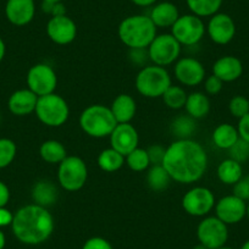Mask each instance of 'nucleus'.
I'll return each mask as SVG.
<instances>
[{
  "mask_svg": "<svg viewBox=\"0 0 249 249\" xmlns=\"http://www.w3.org/2000/svg\"><path fill=\"white\" fill-rule=\"evenodd\" d=\"M171 177L162 165H153L147 174V183L155 192H161L169 187Z\"/></svg>",
  "mask_w": 249,
  "mask_h": 249,
  "instance_id": "nucleus-29",
  "label": "nucleus"
},
{
  "mask_svg": "<svg viewBox=\"0 0 249 249\" xmlns=\"http://www.w3.org/2000/svg\"><path fill=\"white\" fill-rule=\"evenodd\" d=\"M197 237L199 243L210 249H217L226 244L229 239V229L219 217H205L198 225Z\"/></svg>",
  "mask_w": 249,
  "mask_h": 249,
  "instance_id": "nucleus-10",
  "label": "nucleus"
},
{
  "mask_svg": "<svg viewBox=\"0 0 249 249\" xmlns=\"http://www.w3.org/2000/svg\"><path fill=\"white\" fill-rule=\"evenodd\" d=\"M205 31H207V27L202 18L193 14H188V15L179 16L177 18V21L171 27V35L181 45L191 47L202 40Z\"/></svg>",
  "mask_w": 249,
  "mask_h": 249,
  "instance_id": "nucleus-8",
  "label": "nucleus"
},
{
  "mask_svg": "<svg viewBox=\"0 0 249 249\" xmlns=\"http://www.w3.org/2000/svg\"><path fill=\"white\" fill-rule=\"evenodd\" d=\"M38 97L27 88L18 89L10 95L8 102L9 110L16 116H26L35 112Z\"/></svg>",
  "mask_w": 249,
  "mask_h": 249,
  "instance_id": "nucleus-20",
  "label": "nucleus"
},
{
  "mask_svg": "<svg viewBox=\"0 0 249 249\" xmlns=\"http://www.w3.org/2000/svg\"><path fill=\"white\" fill-rule=\"evenodd\" d=\"M18 148L14 141L9 138H0V169H5L14 161Z\"/></svg>",
  "mask_w": 249,
  "mask_h": 249,
  "instance_id": "nucleus-34",
  "label": "nucleus"
},
{
  "mask_svg": "<svg viewBox=\"0 0 249 249\" xmlns=\"http://www.w3.org/2000/svg\"><path fill=\"white\" fill-rule=\"evenodd\" d=\"M54 217L49 210L38 204H28L14 214V234L21 243L37 246L44 243L54 231Z\"/></svg>",
  "mask_w": 249,
  "mask_h": 249,
  "instance_id": "nucleus-2",
  "label": "nucleus"
},
{
  "mask_svg": "<svg viewBox=\"0 0 249 249\" xmlns=\"http://www.w3.org/2000/svg\"><path fill=\"white\" fill-rule=\"evenodd\" d=\"M5 52H6L5 43H4V40L0 38V62L3 61L4 56H5Z\"/></svg>",
  "mask_w": 249,
  "mask_h": 249,
  "instance_id": "nucleus-46",
  "label": "nucleus"
},
{
  "mask_svg": "<svg viewBox=\"0 0 249 249\" xmlns=\"http://www.w3.org/2000/svg\"><path fill=\"white\" fill-rule=\"evenodd\" d=\"M222 87H224V82L220 80L219 77H216L215 75L209 76L208 78H205L204 81V88L205 92L210 95H216L219 94L222 90Z\"/></svg>",
  "mask_w": 249,
  "mask_h": 249,
  "instance_id": "nucleus-38",
  "label": "nucleus"
},
{
  "mask_svg": "<svg viewBox=\"0 0 249 249\" xmlns=\"http://www.w3.org/2000/svg\"><path fill=\"white\" fill-rule=\"evenodd\" d=\"M149 18L157 27L166 28L174 26L177 18H179V13L175 4L170 1H162L154 5V8L150 11Z\"/></svg>",
  "mask_w": 249,
  "mask_h": 249,
  "instance_id": "nucleus-22",
  "label": "nucleus"
},
{
  "mask_svg": "<svg viewBox=\"0 0 249 249\" xmlns=\"http://www.w3.org/2000/svg\"><path fill=\"white\" fill-rule=\"evenodd\" d=\"M188 9L198 18H212L219 13L222 0H186Z\"/></svg>",
  "mask_w": 249,
  "mask_h": 249,
  "instance_id": "nucleus-28",
  "label": "nucleus"
},
{
  "mask_svg": "<svg viewBox=\"0 0 249 249\" xmlns=\"http://www.w3.org/2000/svg\"><path fill=\"white\" fill-rule=\"evenodd\" d=\"M184 109H186L187 115H190L195 120L203 119L210 111V100L204 93L193 92L190 95H187Z\"/></svg>",
  "mask_w": 249,
  "mask_h": 249,
  "instance_id": "nucleus-24",
  "label": "nucleus"
},
{
  "mask_svg": "<svg viewBox=\"0 0 249 249\" xmlns=\"http://www.w3.org/2000/svg\"><path fill=\"white\" fill-rule=\"evenodd\" d=\"M38 120L49 127H60L70 116V107L61 95L52 94L38 97L35 110Z\"/></svg>",
  "mask_w": 249,
  "mask_h": 249,
  "instance_id": "nucleus-6",
  "label": "nucleus"
},
{
  "mask_svg": "<svg viewBox=\"0 0 249 249\" xmlns=\"http://www.w3.org/2000/svg\"><path fill=\"white\" fill-rule=\"evenodd\" d=\"M238 140V131L230 124H219L213 132V142L220 149L229 150Z\"/></svg>",
  "mask_w": 249,
  "mask_h": 249,
  "instance_id": "nucleus-25",
  "label": "nucleus"
},
{
  "mask_svg": "<svg viewBox=\"0 0 249 249\" xmlns=\"http://www.w3.org/2000/svg\"><path fill=\"white\" fill-rule=\"evenodd\" d=\"M182 207L192 216H205L215 207V197L207 187H195L182 198Z\"/></svg>",
  "mask_w": 249,
  "mask_h": 249,
  "instance_id": "nucleus-12",
  "label": "nucleus"
},
{
  "mask_svg": "<svg viewBox=\"0 0 249 249\" xmlns=\"http://www.w3.org/2000/svg\"><path fill=\"white\" fill-rule=\"evenodd\" d=\"M14 214L9 209H6L5 207L0 208V229L1 227L11 226L13 224Z\"/></svg>",
  "mask_w": 249,
  "mask_h": 249,
  "instance_id": "nucleus-43",
  "label": "nucleus"
},
{
  "mask_svg": "<svg viewBox=\"0 0 249 249\" xmlns=\"http://www.w3.org/2000/svg\"><path fill=\"white\" fill-rule=\"evenodd\" d=\"M119 38L130 49H148L157 37V26L149 16L133 15L121 21Z\"/></svg>",
  "mask_w": 249,
  "mask_h": 249,
  "instance_id": "nucleus-3",
  "label": "nucleus"
},
{
  "mask_svg": "<svg viewBox=\"0 0 249 249\" xmlns=\"http://www.w3.org/2000/svg\"><path fill=\"white\" fill-rule=\"evenodd\" d=\"M175 76L181 85L196 87L205 80V69L195 57H182L175 65Z\"/></svg>",
  "mask_w": 249,
  "mask_h": 249,
  "instance_id": "nucleus-14",
  "label": "nucleus"
},
{
  "mask_svg": "<svg viewBox=\"0 0 249 249\" xmlns=\"http://www.w3.org/2000/svg\"><path fill=\"white\" fill-rule=\"evenodd\" d=\"M28 89L32 90L37 97H43L54 93L57 86L56 72L47 64H36L27 73Z\"/></svg>",
  "mask_w": 249,
  "mask_h": 249,
  "instance_id": "nucleus-11",
  "label": "nucleus"
},
{
  "mask_svg": "<svg viewBox=\"0 0 249 249\" xmlns=\"http://www.w3.org/2000/svg\"><path fill=\"white\" fill-rule=\"evenodd\" d=\"M192 249H210V248H208V247H207V246H204V244L199 243V244H197V246L193 247Z\"/></svg>",
  "mask_w": 249,
  "mask_h": 249,
  "instance_id": "nucleus-48",
  "label": "nucleus"
},
{
  "mask_svg": "<svg viewBox=\"0 0 249 249\" xmlns=\"http://www.w3.org/2000/svg\"><path fill=\"white\" fill-rule=\"evenodd\" d=\"M43 10L45 13L52 14V16H59V15H65V10L61 3L56 4H49V3H43Z\"/></svg>",
  "mask_w": 249,
  "mask_h": 249,
  "instance_id": "nucleus-42",
  "label": "nucleus"
},
{
  "mask_svg": "<svg viewBox=\"0 0 249 249\" xmlns=\"http://www.w3.org/2000/svg\"><path fill=\"white\" fill-rule=\"evenodd\" d=\"M214 208L216 217L226 225L238 224L244 219L247 213L246 202L234 195L221 198L219 202L215 203Z\"/></svg>",
  "mask_w": 249,
  "mask_h": 249,
  "instance_id": "nucleus-17",
  "label": "nucleus"
},
{
  "mask_svg": "<svg viewBox=\"0 0 249 249\" xmlns=\"http://www.w3.org/2000/svg\"><path fill=\"white\" fill-rule=\"evenodd\" d=\"M230 158L238 162L246 161L249 158V143L239 138L229 149Z\"/></svg>",
  "mask_w": 249,
  "mask_h": 249,
  "instance_id": "nucleus-36",
  "label": "nucleus"
},
{
  "mask_svg": "<svg viewBox=\"0 0 249 249\" xmlns=\"http://www.w3.org/2000/svg\"><path fill=\"white\" fill-rule=\"evenodd\" d=\"M133 4L138 6H150L157 1V0H131Z\"/></svg>",
  "mask_w": 249,
  "mask_h": 249,
  "instance_id": "nucleus-45",
  "label": "nucleus"
},
{
  "mask_svg": "<svg viewBox=\"0 0 249 249\" xmlns=\"http://www.w3.org/2000/svg\"><path fill=\"white\" fill-rule=\"evenodd\" d=\"M62 0H43V3H49V4H56L61 3Z\"/></svg>",
  "mask_w": 249,
  "mask_h": 249,
  "instance_id": "nucleus-49",
  "label": "nucleus"
},
{
  "mask_svg": "<svg viewBox=\"0 0 249 249\" xmlns=\"http://www.w3.org/2000/svg\"><path fill=\"white\" fill-rule=\"evenodd\" d=\"M5 243H6L5 234H4V232L0 230V249H4V247H5Z\"/></svg>",
  "mask_w": 249,
  "mask_h": 249,
  "instance_id": "nucleus-47",
  "label": "nucleus"
},
{
  "mask_svg": "<svg viewBox=\"0 0 249 249\" xmlns=\"http://www.w3.org/2000/svg\"><path fill=\"white\" fill-rule=\"evenodd\" d=\"M110 137V144L112 149L119 152L124 157L130 154L132 150L138 148L140 136L135 126L128 124H117L116 127L111 132Z\"/></svg>",
  "mask_w": 249,
  "mask_h": 249,
  "instance_id": "nucleus-16",
  "label": "nucleus"
},
{
  "mask_svg": "<svg viewBox=\"0 0 249 249\" xmlns=\"http://www.w3.org/2000/svg\"><path fill=\"white\" fill-rule=\"evenodd\" d=\"M246 215L249 217V202H248V205H247V213H246Z\"/></svg>",
  "mask_w": 249,
  "mask_h": 249,
  "instance_id": "nucleus-52",
  "label": "nucleus"
},
{
  "mask_svg": "<svg viewBox=\"0 0 249 249\" xmlns=\"http://www.w3.org/2000/svg\"><path fill=\"white\" fill-rule=\"evenodd\" d=\"M39 154L48 164H60L68 157V152L64 144L55 140L45 141L44 143H42L39 148Z\"/></svg>",
  "mask_w": 249,
  "mask_h": 249,
  "instance_id": "nucleus-27",
  "label": "nucleus"
},
{
  "mask_svg": "<svg viewBox=\"0 0 249 249\" xmlns=\"http://www.w3.org/2000/svg\"><path fill=\"white\" fill-rule=\"evenodd\" d=\"M9 200H10V190L3 181H0V208L6 207Z\"/></svg>",
  "mask_w": 249,
  "mask_h": 249,
  "instance_id": "nucleus-44",
  "label": "nucleus"
},
{
  "mask_svg": "<svg viewBox=\"0 0 249 249\" xmlns=\"http://www.w3.org/2000/svg\"><path fill=\"white\" fill-rule=\"evenodd\" d=\"M217 249H233V248H231V247L224 246V247H220V248H217Z\"/></svg>",
  "mask_w": 249,
  "mask_h": 249,
  "instance_id": "nucleus-51",
  "label": "nucleus"
},
{
  "mask_svg": "<svg viewBox=\"0 0 249 249\" xmlns=\"http://www.w3.org/2000/svg\"><path fill=\"white\" fill-rule=\"evenodd\" d=\"M207 32L210 39L220 45L229 44L236 35V25L233 18L224 13H217L212 16L207 26Z\"/></svg>",
  "mask_w": 249,
  "mask_h": 249,
  "instance_id": "nucleus-15",
  "label": "nucleus"
},
{
  "mask_svg": "<svg viewBox=\"0 0 249 249\" xmlns=\"http://www.w3.org/2000/svg\"><path fill=\"white\" fill-rule=\"evenodd\" d=\"M47 35L56 44H70L77 36V26L72 18L66 16V14L52 16L47 23Z\"/></svg>",
  "mask_w": 249,
  "mask_h": 249,
  "instance_id": "nucleus-13",
  "label": "nucleus"
},
{
  "mask_svg": "<svg viewBox=\"0 0 249 249\" xmlns=\"http://www.w3.org/2000/svg\"><path fill=\"white\" fill-rule=\"evenodd\" d=\"M241 249H249V239L243 243V246L241 247Z\"/></svg>",
  "mask_w": 249,
  "mask_h": 249,
  "instance_id": "nucleus-50",
  "label": "nucleus"
},
{
  "mask_svg": "<svg viewBox=\"0 0 249 249\" xmlns=\"http://www.w3.org/2000/svg\"><path fill=\"white\" fill-rule=\"evenodd\" d=\"M196 121L190 115H182L176 117L171 124V132L178 140H187L195 133Z\"/></svg>",
  "mask_w": 249,
  "mask_h": 249,
  "instance_id": "nucleus-31",
  "label": "nucleus"
},
{
  "mask_svg": "<svg viewBox=\"0 0 249 249\" xmlns=\"http://www.w3.org/2000/svg\"><path fill=\"white\" fill-rule=\"evenodd\" d=\"M162 166L171 179L178 183H193L204 176L208 155L202 144L195 140H177L165 149Z\"/></svg>",
  "mask_w": 249,
  "mask_h": 249,
  "instance_id": "nucleus-1",
  "label": "nucleus"
},
{
  "mask_svg": "<svg viewBox=\"0 0 249 249\" xmlns=\"http://www.w3.org/2000/svg\"><path fill=\"white\" fill-rule=\"evenodd\" d=\"M136 89L145 98H160L171 86V77L164 68L145 66L136 77Z\"/></svg>",
  "mask_w": 249,
  "mask_h": 249,
  "instance_id": "nucleus-5",
  "label": "nucleus"
},
{
  "mask_svg": "<svg viewBox=\"0 0 249 249\" xmlns=\"http://www.w3.org/2000/svg\"><path fill=\"white\" fill-rule=\"evenodd\" d=\"M181 54V44L172 35H160L154 38L148 47V56L150 61L158 66L171 65Z\"/></svg>",
  "mask_w": 249,
  "mask_h": 249,
  "instance_id": "nucleus-9",
  "label": "nucleus"
},
{
  "mask_svg": "<svg viewBox=\"0 0 249 249\" xmlns=\"http://www.w3.org/2000/svg\"><path fill=\"white\" fill-rule=\"evenodd\" d=\"M80 126L89 137L104 138L111 135L117 126V121L110 107L102 104H93L82 111Z\"/></svg>",
  "mask_w": 249,
  "mask_h": 249,
  "instance_id": "nucleus-4",
  "label": "nucleus"
},
{
  "mask_svg": "<svg viewBox=\"0 0 249 249\" xmlns=\"http://www.w3.org/2000/svg\"><path fill=\"white\" fill-rule=\"evenodd\" d=\"M148 155H149L150 164L153 165H161L162 160H164L165 149L161 145H153L149 149H147Z\"/></svg>",
  "mask_w": 249,
  "mask_h": 249,
  "instance_id": "nucleus-40",
  "label": "nucleus"
},
{
  "mask_svg": "<svg viewBox=\"0 0 249 249\" xmlns=\"http://www.w3.org/2000/svg\"><path fill=\"white\" fill-rule=\"evenodd\" d=\"M233 195L244 202H249V175L242 176V178L233 184Z\"/></svg>",
  "mask_w": 249,
  "mask_h": 249,
  "instance_id": "nucleus-37",
  "label": "nucleus"
},
{
  "mask_svg": "<svg viewBox=\"0 0 249 249\" xmlns=\"http://www.w3.org/2000/svg\"><path fill=\"white\" fill-rule=\"evenodd\" d=\"M165 105L172 110H178L184 107L187 100V93L179 86H170L162 95Z\"/></svg>",
  "mask_w": 249,
  "mask_h": 249,
  "instance_id": "nucleus-33",
  "label": "nucleus"
},
{
  "mask_svg": "<svg viewBox=\"0 0 249 249\" xmlns=\"http://www.w3.org/2000/svg\"><path fill=\"white\" fill-rule=\"evenodd\" d=\"M57 188L53 182L39 181L32 188V199L35 204L48 208L57 200Z\"/></svg>",
  "mask_w": 249,
  "mask_h": 249,
  "instance_id": "nucleus-23",
  "label": "nucleus"
},
{
  "mask_svg": "<svg viewBox=\"0 0 249 249\" xmlns=\"http://www.w3.org/2000/svg\"><path fill=\"white\" fill-rule=\"evenodd\" d=\"M124 161L132 171L136 172L144 171L150 165V159L147 149H142V148H136L130 154L126 155Z\"/></svg>",
  "mask_w": 249,
  "mask_h": 249,
  "instance_id": "nucleus-32",
  "label": "nucleus"
},
{
  "mask_svg": "<svg viewBox=\"0 0 249 249\" xmlns=\"http://www.w3.org/2000/svg\"><path fill=\"white\" fill-rule=\"evenodd\" d=\"M229 110L232 116L241 119L249 112V99L243 95H236L230 100Z\"/></svg>",
  "mask_w": 249,
  "mask_h": 249,
  "instance_id": "nucleus-35",
  "label": "nucleus"
},
{
  "mask_svg": "<svg viewBox=\"0 0 249 249\" xmlns=\"http://www.w3.org/2000/svg\"><path fill=\"white\" fill-rule=\"evenodd\" d=\"M237 131H238L239 138L249 143V112L239 119Z\"/></svg>",
  "mask_w": 249,
  "mask_h": 249,
  "instance_id": "nucleus-41",
  "label": "nucleus"
},
{
  "mask_svg": "<svg viewBox=\"0 0 249 249\" xmlns=\"http://www.w3.org/2000/svg\"><path fill=\"white\" fill-rule=\"evenodd\" d=\"M243 73L242 61L232 55H225L217 59L213 66V75L219 77L222 82H233Z\"/></svg>",
  "mask_w": 249,
  "mask_h": 249,
  "instance_id": "nucleus-19",
  "label": "nucleus"
},
{
  "mask_svg": "<svg viewBox=\"0 0 249 249\" xmlns=\"http://www.w3.org/2000/svg\"><path fill=\"white\" fill-rule=\"evenodd\" d=\"M124 164V157L112 149L111 147L104 149L98 157V165L105 172H115L122 167Z\"/></svg>",
  "mask_w": 249,
  "mask_h": 249,
  "instance_id": "nucleus-30",
  "label": "nucleus"
},
{
  "mask_svg": "<svg viewBox=\"0 0 249 249\" xmlns=\"http://www.w3.org/2000/svg\"><path fill=\"white\" fill-rule=\"evenodd\" d=\"M36 14L35 0H8L5 15L9 22L22 27L33 20Z\"/></svg>",
  "mask_w": 249,
  "mask_h": 249,
  "instance_id": "nucleus-18",
  "label": "nucleus"
},
{
  "mask_svg": "<svg viewBox=\"0 0 249 249\" xmlns=\"http://www.w3.org/2000/svg\"><path fill=\"white\" fill-rule=\"evenodd\" d=\"M82 249H112V246L103 237H92L85 242Z\"/></svg>",
  "mask_w": 249,
  "mask_h": 249,
  "instance_id": "nucleus-39",
  "label": "nucleus"
},
{
  "mask_svg": "<svg viewBox=\"0 0 249 249\" xmlns=\"http://www.w3.org/2000/svg\"><path fill=\"white\" fill-rule=\"evenodd\" d=\"M216 174L222 183L236 184L243 176V169H242L241 162L229 158L220 162Z\"/></svg>",
  "mask_w": 249,
  "mask_h": 249,
  "instance_id": "nucleus-26",
  "label": "nucleus"
},
{
  "mask_svg": "<svg viewBox=\"0 0 249 249\" xmlns=\"http://www.w3.org/2000/svg\"><path fill=\"white\" fill-rule=\"evenodd\" d=\"M88 178V169L86 162L80 157L68 155L59 164L57 181L60 186L69 192L80 191Z\"/></svg>",
  "mask_w": 249,
  "mask_h": 249,
  "instance_id": "nucleus-7",
  "label": "nucleus"
},
{
  "mask_svg": "<svg viewBox=\"0 0 249 249\" xmlns=\"http://www.w3.org/2000/svg\"><path fill=\"white\" fill-rule=\"evenodd\" d=\"M110 110L116 119L117 124H128L135 117L137 104L132 95L119 94L112 102Z\"/></svg>",
  "mask_w": 249,
  "mask_h": 249,
  "instance_id": "nucleus-21",
  "label": "nucleus"
}]
</instances>
